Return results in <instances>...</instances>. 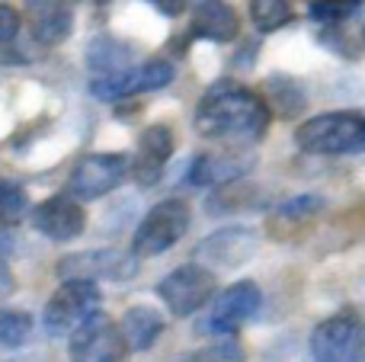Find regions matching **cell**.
<instances>
[{"label":"cell","instance_id":"obj_18","mask_svg":"<svg viewBox=\"0 0 365 362\" xmlns=\"http://www.w3.org/2000/svg\"><path fill=\"white\" fill-rule=\"evenodd\" d=\"M128 68H132V48L125 42L103 36L90 45V71H93V77H113Z\"/></svg>","mask_w":365,"mask_h":362},{"label":"cell","instance_id":"obj_14","mask_svg":"<svg viewBox=\"0 0 365 362\" xmlns=\"http://www.w3.org/2000/svg\"><path fill=\"white\" fill-rule=\"evenodd\" d=\"M250 170H253L250 154H234V151L199 154L192 160V167L186 170V180L192 186H227V183H237Z\"/></svg>","mask_w":365,"mask_h":362},{"label":"cell","instance_id":"obj_6","mask_svg":"<svg viewBox=\"0 0 365 362\" xmlns=\"http://www.w3.org/2000/svg\"><path fill=\"white\" fill-rule=\"evenodd\" d=\"M100 314V289L93 282H64L45 305V331L48 337L81 331Z\"/></svg>","mask_w":365,"mask_h":362},{"label":"cell","instance_id":"obj_4","mask_svg":"<svg viewBox=\"0 0 365 362\" xmlns=\"http://www.w3.org/2000/svg\"><path fill=\"white\" fill-rule=\"evenodd\" d=\"M189 231V205L182 199H167L154 205L138 224L132 241V257H160L177 247L180 237Z\"/></svg>","mask_w":365,"mask_h":362},{"label":"cell","instance_id":"obj_22","mask_svg":"<svg viewBox=\"0 0 365 362\" xmlns=\"http://www.w3.org/2000/svg\"><path fill=\"white\" fill-rule=\"evenodd\" d=\"M250 19L259 32H276L292 19L289 0H250Z\"/></svg>","mask_w":365,"mask_h":362},{"label":"cell","instance_id":"obj_21","mask_svg":"<svg viewBox=\"0 0 365 362\" xmlns=\"http://www.w3.org/2000/svg\"><path fill=\"white\" fill-rule=\"evenodd\" d=\"M253 202H257V190H253V186L227 183V186H218V192L208 199V215L237 212V209H247V205H253Z\"/></svg>","mask_w":365,"mask_h":362},{"label":"cell","instance_id":"obj_1","mask_svg":"<svg viewBox=\"0 0 365 362\" xmlns=\"http://www.w3.org/2000/svg\"><path fill=\"white\" fill-rule=\"evenodd\" d=\"M269 125V106L263 96L237 83H218L195 106V132L205 138L257 141Z\"/></svg>","mask_w":365,"mask_h":362},{"label":"cell","instance_id":"obj_23","mask_svg":"<svg viewBox=\"0 0 365 362\" xmlns=\"http://www.w3.org/2000/svg\"><path fill=\"white\" fill-rule=\"evenodd\" d=\"M173 64L164 61V58H154V61L141 64V68H135V93H141V90H160L167 87V83L173 81Z\"/></svg>","mask_w":365,"mask_h":362},{"label":"cell","instance_id":"obj_16","mask_svg":"<svg viewBox=\"0 0 365 362\" xmlns=\"http://www.w3.org/2000/svg\"><path fill=\"white\" fill-rule=\"evenodd\" d=\"M192 32L212 42H234L240 32V19L227 0H199L192 10Z\"/></svg>","mask_w":365,"mask_h":362},{"label":"cell","instance_id":"obj_31","mask_svg":"<svg viewBox=\"0 0 365 362\" xmlns=\"http://www.w3.org/2000/svg\"><path fill=\"white\" fill-rule=\"evenodd\" d=\"M93 4H106V0H93Z\"/></svg>","mask_w":365,"mask_h":362},{"label":"cell","instance_id":"obj_3","mask_svg":"<svg viewBox=\"0 0 365 362\" xmlns=\"http://www.w3.org/2000/svg\"><path fill=\"white\" fill-rule=\"evenodd\" d=\"M259 301H263V295H259L257 282H250V279L234 282L225 292L215 295L208 311L195 324V333L199 337H231V333H237L259 311Z\"/></svg>","mask_w":365,"mask_h":362},{"label":"cell","instance_id":"obj_25","mask_svg":"<svg viewBox=\"0 0 365 362\" xmlns=\"http://www.w3.org/2000/svg\"><path fill=\"white\" fill-rule=\"evenodd\" d=\"M362 0H311V19H321V23H343L359 10Z\"/></svg>","mask_w":365,"mask_h":362},{"label":"cell","instance_id":"obj_5","mask_svg":"<svg viewBox=\"0 0 365 362\" xmlns=\"http://www.w3.org/2000/svg\"><path fill=\"white\" fill-rule=\"evenodd\" d=\"M311 359L314 362H362L365 359V327L353 311L321 321L311 333Z\"/></svg>","mask_w":365,"mask_h":362},{"label":"cell","instance_id":"obj_9","mask_svg":"<svg viewBox=\"0 0 365 362\" xmlns=\"http://www.w3.org/2000/svg\"><path fill=\"white\" fill-rule=\"evenodd\" d=\"M128 173V157L125 154H90V157L77 160V167L68 177V192L81 202L100 199L113 192Z\"/></svg>","mask_w":365,"mask_h":362},{"label":"cell","instance_id":"obj_27","mask_svg":"<svg viewBox=\"0 0 365 362\" xmlns=\"http://www.w3.org/2000/svg\"><path fill=\"white\" fill-rule=\"evenodd\" d=\"M272 93H279L276 109L282 115H295L298 109L304 106V96H302V90H298L295 83H289V93H285V81H272Z\"/></svg>","mask_w":365,"mask_h":362},{"label":"cell","instance_id":"obj_7","mask_svg":"<svg viewBox=\"0 0 365 362\" xmlns=\"http://www.w3.org/2000/svg\"><path fill=\"white\" fill-rule=\"evenodd\" d=\"M55 273L64 282H125L138 276V257L125 254L115 247H103V250H83V254H71L64 257L55 267Z\"/></svg>","mask_w":365,"mask_h":362},{"label":"cell","instance_id":"obj_24","mask_svg":"<svg viewBox=\"0 0 365 362\" xmlns=\"http://www.w3.org/2000/svg\"><path fill=\"white\" fill-rule=\"evenodd\" d=\"M244 359H247L244 346L237 340H218V343H208L186 356V362H244Z\"/></svg>","mask_w":365,"mask_h":362},{"label":"cell","instance_id":"obj_10","mask_svg":"<svg viewBox=\"0 0 365 362\" xmlns=\"http://www.w3.org/2000/svg\"><path fill=\"white\" fill-rule=\"evenodd\" d=\"M71 359L74 362H125L128 359V346L122 340L119 327L103 321L96 314L93 321L71 333Z\"/></svg>","mask_w":365,"mask_h":362},{"label":"cell","instance_id":"obj_15","mask_svg":"<svg viewBox=\"0 0 365 362\" xmlns=\"http://www.w3.org/2000/svg\"><path fill=\"white\" fill-rule=\"evenodd\" d=\"M173 154V132L167 125H151L141 132L138 138V151H135V180H138L141 186H154L160 180V173H164L167 160H170Z\"/></svg>","mask_w":365,"mask_h":362},{"label":"cell","instance_id":"obj_8","mask_svg":"<svg viewBox=\"0 0 365 362\" xmlns=\"http://www.w3.org/2000/svg\"><path fill=\"white\" fill-rule=\"evenodd\" d=\"M215 289H218L215 273L205 269L202 263L180 267L158 282L160 301H164L167 311L177 314V318H189V314H195L199 308H205L208 301L215 299Z\"/></svg>","mask_w":365,"mask_h":362},{"label":"cell","instance_id":"obj_28","mask_svg":"<svg viewBox=\"0 0 365 362\" xmlns=\"http://www.w3.org/2000/svg\"><path fill=\"white\" fill-rule=\"evenodd\" d=\"M16 32H19V13L13 10V6L0 4V42L16 38Z\"/></svg>","mask_w":365,"mask_h":362},{"label":"cell","instance_id":"obj_29","mask_svg":"<svg viewBox=\"0 0 365 362\" xmlns=\"http://www.w3.org/2000/svg\"><path fill=\"white\" fill-rule=\"evenodd\" d=\"M151 6H158L164 16H180L182 10H186V0H148Z\"/></svg>","mask_w":365,"mask_h":362},{"label":"cell","instance_id":"obj_20","mask_svg":"<svg viewBox=\"0 0 365 362\" xmlns=\"http://www.w3.org/2000/svg\"><path fill=\"white\" fill-rule=\"evenodd\" d=\"M29 212V196L16 180L0 177V224H19Z\"/></svg>","mask_w":365,"mask_h":362},{"label":"cell","instance_id":"obj_2","mask_svg":"<svg viewBox=\"0 0 365 362\" xmlns=\"http://www.w3.org/2000/svg\"><path fill=\"white\" fill-rule=\"evenodd\" d=\"M295 141L308 154H356L365 145V122L359 113H324L304 122Z\"/></svg>","mask_w":365,"mask_h":362},{"label":"cell","instance_id":"obj_19","mask_svg":"<svg viewBox=\"0 0 365 362\" xmlns=\"http://www.w3.org/2000/svg\"><path fill=\"white\" fill-rule=\"evenodd\" d=\"M32 337V318L26 311L0 308V350H19Z\"/></svg>","mask_w":365,"mask_h":362},{"label":"cell","instance_id":"obj_17","mask_svg":"<svg viewBox=\"0 0 365 362\" xmlns=\"http://www.w3.org/2000/svg\"><path fill=\"white\" fill-rule=\"evenodd\" d=\"M115 327H119V333H122V340H125L128 353H132V350H138V353L141 350H151V346L158 343V337L164 333V321H160V314L154 311V308H148V305L128 308Z\"/></svg>","mask_w":365,"mask_h":362},{"label":"cell","instance_id":"obj_12","mask_svg":"<svg viewBox=\"0 0 365 362\" xmlns=\"http://www.w3.org/2000/svg\"><path fill=\"white\" fill-rule=\"evenodd\" d=\"M32 228L45 234L48 241H74L87 228V215L77 202L64 196H51L32 209Z\"/></svg>","mask_w":365,"mask_h":362},{"label":"cell","instance_id":"obj_30","mask_svg":"<svg viewBox=\"0 0 365 362\" xmlns=\"http://www.w3.org/2000/svg\"><path fill=\"white\" fill-rule=\"evenodd\" d=\"M6 250H10V241L0 234V279H4V260H6Z\"/></svg>","mask_w":365,"mask_h":362},{"label":"cell","instance_id":"obj_11","mask_svg":"<svg viewBox=\"0 0 365 362\" xmlns=\"http://www.w3.org/2000/svg\"><path fill=\"white\" fill-rule=\"evenodd\" d=\"M257 247H259V237L250 228H221L195 247V260L218 269H234V267H244L257 254Z\"/></svg>","mask_w":365,"mask_h":362},{"label":"cell","instance_id":"obj_13","mask_svg":"<svg viewBox=\"0 0 365 362\" xmlns=\"http://www.w3.org/2000/svg\"><path fill=\"white\" fill-rule=\"evenodd\" d=\"M32 38L38 45H58L74 29V10L71 0H26Z\"/></svg>","mask_w":365,"mask_h":362},{"label":"cell","instance_id":"obj_26","mask_svg":"<svg viewBox=\"0 0 365 362\" xmlns=\"http://www.w3.org/2000/svg\"><path fill=\"white\" fill-rule=\"evenodd\" d=\"M321 205L324 202L317 196H298V199H292V202L279 205V212L272 215V224H279V222H285V224L289 222H311Z\"/></svg>","mask_w":365,"mask_h":362}]
</instances>
